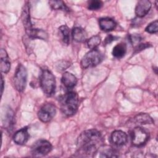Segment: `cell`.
Here are the masks:
<instances>
[{"mask_svg": "<svg viewBox=\"0 0 158 158\" xmlns=\"http://www.w3.org/2000/svg\"><path fill=\"white\" fill-rule=\"evenodd\" d=\"M104 142L101 133L91 129L83 131L77 139V152L84 156H93L101 148Z\"/></svg>", "mask_w": 158, "mask_h": 158, "instance_id": "obj_1", "label": "cell"}, {"mask_svg": "<svg viewBox=\"0 0 158 158\" xmlns=\"http://www.w3.org/2000/svg\"><path fill=\"white\" fill-rule=\"evenodd\" d=\"M59 102L62 112L67 116H72L77 111L79 105L78 96L76 93L69 91L60 98Z\"/></svg>", "mask_w": 158, "mask_h": 158, "instance_id": "obj_2", "label": "cell"}, {"mask_svg": "<svg viewBox=\"0 0 158 158\" xmlns=\"http://www.w3.org/2000/svg\"><path fill=\"white\" fill-rule=\"evenodd\" d=\"M40 86L44 93L48 96L54 94L56 89V80L52 73L47 69L41 70L40 76Z\"/></svg>", "mask_w": 158, "mask_h": 158, "instance_id": "obj_3", "label": "cell"}, {"mask_svg": "<svg viewBox=\"0 0 158 158\" xmlns=\"http://www.w3.org/2000/svg\"><path fill=\"white\" fill-rule=\"evenodd\" d=\"M103 59L102 54L98 49H94L87 52L81 60V66L83 69L93 67L100 64Z\"/></svg>", "mask_w": 158, "mask_h": 158, "instance_id": "obj_4", "label": "cell"}, {"mask_svg": "<svg viewBox=\"0 0 158 158\" xmlns=\"http://www.w3.org/2000/svg\"><path fill=\"white\" fill-rule=\"evenodd\" d=\"M27 80V71L26 68L19 64L16 68L13 77V84L16 90L22 92L26 86Z\"/></svg>", "mask_w": 158, "mask_h": 158, "instance_id": "obj_5", "label": "cell"}, {"mask_svg": "<svg viewBox=\"0 0 158 158\" xmlns=\"http://www.w3.org/2000/svg\"><path fill=\"white\" fill-rule=\"evenodd\" d=\"M51 144L45 139H40L36 141L31 148V153L33 156L39 157L48 154L52 150Z\"/></svg>", "mask_w": 158, "mask_h": 158, "instance_id": "obj_6", "label": "cell"}, {"mask_svg": "<svg viewBox=\"0 0 158 158\" xmlns=\"http://www.w3.org/2000/svg\"><path fill=\"white\" fill-rule=\"evenodd\" d=\"M131 142L135 146H141L145 144L149 138L148 133L143 128L136 127L131 133Z\"/></svg>", "mask_w": 158, "mask_h": 158, "instance_id": "obj_7", "label": "cell"}, {"mask_svg": "<svg viewBox=\"0 0 158 158\" xmlns=\"http://www.w3.org/2000/svg\"><path fill=\"white\" fill-rule=\"evenodd\" d=\"M56 113L55 106L51 103H46L39 110L38 117L41 122H48L54 117Z\"/></svg>", "mask_w": 158, "mask_h": 158, "instance_id": "obj_8", "label": "cell"}, {"mask_svg": "<svg viewBox=\"0 0 158 158\" xmlns=\"http://www.w3.org/2000/svg\"><path fill=\"white\" fill-rule=\"evenodd\" d=\"M152 123H154V120L149 115L145 113H141L136 115L128 122V125H139Z\"/></svg>", "mask_w": 158, "mask_h": 158, "instance_id": "obj_9", "label": "cell"}, {"mask_svg": "<svg viewBox=\"0 0 158 158\" xmlns=\"http://www.w3.org/2000/svg\"><path fill=\"white\" fill-rule=\"evenodd\" d=\"M111 141L115 145L120 146L125 145L128 141L127 135L122 130H115L112 133Z\"/></svg>", "mask_w": 158, "mask_h": 158, "instance_id": "obj_10", "label": "cell"}, {"mask_svg": "<svg viewBox=\"0 0 158 158\" xmlns=\"http://www.w3.org/2000/svg\"><path fill=\"white\" fill-rule=\"evenodd\" d=\"M151 7V3L148 0L139 1L136 6L135 14L138 17L145 16L149 11Z\"/></svg>", "mask_w": 158, "mask_h": 158, "instance_id": "obj_11", "label": "cell"}, {"mask_svg": "<svg viewBox=\"0 0 158 158\" xmlns=\"http://www.w3.org/2000/svg\"><path fill=\"white\" fill-rule=\"evenodd\" d=\"M22 21L25 28L26 32L28 31L31 29L33 28L32 24L30 20V6L28 2H26L22 9Z\"/></svg>", "mask_w": 158, "mask_h": 158, "instance_id": "obj_12", "label": "cell"}, {"mask_svg": "<svg viewBox=\"0 0 158 158\" xmlns=\"http://www.w3.org/2000/svg\"><path fill=\"white\" fill-rule=\"evenodd\" d=\"M29 133L28 132L27 127H24L17 131L13 136L14 141L17 144H25L29 138Z\"/></svg>", "mask_w": 158, "mask_h": 158, "instance_id": "obj_13", "label": "cell"}, {"mask_svg": "<svg viewBox=\"0 0 158 158\" xmlns=\"http://www.w3.org/2000/svg\"><path fill=\"white\" fill-rule=\"evenodd\" d=\"M61 81L64 86L67 89L73 88L77 83V79L76 77L72 73L68 72L64 73L62 77Z\"/></svg>", "mask_w": 158, "mask_h": 158, "instance_id": "obj_14", "label": "cell"}, {"mask_svg": "<svg viewBox=\"0 0 158 158\" xmlns=\"http://www.w3.org/2000/svg\"><path fill=\"white\" fill-rule=\"evenodd\" d=\"M0 68L2 72L7 73L10 68V62L7 53L4 49H1L0 51Z\"/></svg>", "mask_w": 158, "mask_h": 158, "instance_id": "obj_15", "label": "cell"}, {"mask_svg": "<svg viewBox=\"0 0 158 158\" xmlns=\"http://www.w3.org/2000/svg\"><path fill=\"white\" fill-rule=\"evenodd\" d=\"M99 25L100 28L105 31H108L114 30L117 25L116 22L112 19L106 17L101 18L99 20Z\"/></svg>", "mask_w": 158, "mask_h": 158, "instance_id": "obj_16", "label": "cell"}, {"mask_svg": "<svg viewBox=\"0 0 158 158\" xmlns=\"http://www.w3.org/2000/svg\"><path fill=\"white\" fill-rule=\"evenodd\" d=\"M73 39L78 43L83 42L86 40L87 34L85 30L81 27H75L72 30Z\"/></svg>", "mask_w": 158, "mask_h": 158, "instance_id": "obj_17", "label": "cell"}, {"mask_svg": "<svg viewBox=\"0 0 158 158\" xmlns=\"http://www.w3.org/2000/svg\"><path fill=\"white\" fill-rule=\"evenodd\" d=\"M127 52V45L124 43H120L115 45L112 50V55L116 58H122Z\"/></svg>", "mask_w": 158, "mask_h": 158, "instance_id": "obj_18", "label": "cell"}, {"mask_svg": "<svg viewBox=\"0 0 158 158\" xmlns=\"http://www.w3.org/2000/svg\"><path fill=\"white\" fill-rule=\"evenodd\" d=\"M28 35V36L33 39V38H38V39H41V40H46L48 38V35L47 33L41 30V29H36V28H32L28 31L26 32Z\"/></svg>", "mask_w": 158, "mask_h": 158, "instance_id": "obj_19", "label": "cell"}, {"mask_svg": "<svg viewBox=\"0 0 158 158\" xmlns=\"http://www.w3.org/2000/svg\"><path fill=\"white\" fill-rule=\"evenodd\" d=\"M59 32L62 36V40L64 44L68 45L70 43V30L69 27L64 25L59 28Z\"/></svg>", "mask_w": 158, "mask_h": 158, "instance_id": "obj_20", "label": "cell"}, {"mask_svg": "<svg viewBox=\"0 0 158 158\" xmlns=\"http://www.w3.org/2000/svg\"><path fill=\"white\" fill-rule=\"evenodd\" d=\"M49 4L51 8L54 10H62L65 11L70 10L65 2L62 1H49Z\"/></svg>", "mask_w": 158, "mask_h": 158, "instance_id": "obj_21", "label": "cell"}, {"mask_svg": "<svg viewBox=\"0 0 158 158\" xmlns=\"http://www.w3.org/2000/svg\"><path fill=\"white\" fill-rule=\"evenodd\" d=\"M101 38L99 35H94L91 37L87 41L88 47L92 49H96L101 43Z\"/></svg>", "mask_w": 158, "mask_h": 158, "instance_id": "obj_22", "label": "cell"}, {"mask_svg": "<svg viewBox=\"0 0 158 158\" xmlns=\"http://www.w3.org/2000/svg\"><path fill=\"white\" fill-rule=\"evenodd\" d=\"M100 157H118V154L117 151L115 149H114L112 148H109V149H106L103 152H102Z\"/></svg>", "mask_w": 158, "mask_h": 158, "instance_id": "obj_23", "label": "cell"}, {"mask_svg": "<svg viewBox=\"0 0 158 158\" xmlns=\"http://www.w3.org/2000/svg\"><path fill=\"white\" fill-rule=\"evenodd\" d=\"M5 126L7 129H12V126L14 124V114L10 110H8L5 117Z\"/></svg>", "mask_w": 158, "mask_h": 158, "instance_id": "obj_24", "label": "cell"}, {"mask_svg": "<svg viewBox=\"0 0 158 158\" xmlns=\"http://www.w3.org/2000/svg\"><path fill=\"white\" fill-rule=\"evenodd\" d=\"M102 6V2L99 0L90 1L88 4V9L91 10H96L99 9Z\"/></svg>", "mask_w": 158, "mask_h": 158, "instance_id": "obj_25", "label": "cell"}, {"mask_svg": "<svg viewBox=\"0 0 158 158\" xmlns=\"http://www.w3.org/2000/svg\"><path fill=\"white\" fill-rule=\"evenodd\" d=\"M145 31L149 33H157L158 31V21L156 20L149 23L145 28Z\"/></svg>", "mask_w": 158, "mask_h": 158, "instance_id": "obj_26", "label": "cell"}, {"mask_svg": "<svg viewBox=\"0 0 158 158\" xmlns=\"http://www.w3.org/2000/svg\"><path fill=\"white\" fill-rule=\"evenodd\" d=\"M128 39L132 45H135V46H136L139 44V42L142 40V38L139 35L133 34V35H130L129 36Z\"/></svg>", "mask_w": 158, "mask_h": 158, "instance_id": "obj_27", "label": "cell"}, {"mask_svg": "<svg viewBox=\"0 0 158 158\" xmlns=\"http://www.w3.org/2000/svg\"><path fill=\"white\" fill-rule=\"evenodd\" d=\"M117 38V37L115 36H113L112 35H109L108 36H107V37L105 38V40H104V44L106 45V44H108L109 43H110L111 42H112L114 40H116V39Z\"/></svg>", "mask_w": 158, "mask_h": 158, "instance_id": "obj_28", "label": "cell"}, {"mask_svg": "<svg viewBox=\"0 0 158 158\" xmlns=\"http://www.w3.org/2000/svg\"><path fill=\"white\" fill-rule=\"evenodd\" d=\"M149 46V44L146 43V44H139L138 46H136L135 47V51L136 52H139L143 49H146V48H148Z\"/></svg>", "mask_w": 158, "mask_h": 158, "instance_id": "obj_29", "label": "cell"}, {"mask_svg": "<svg viewBox=\"0 0 158 158\" xmlns=\"http://www.w3.org/2000/svg\"><path fill=\"white\" fill-rule=\"evenodd\" d=\"M1 85H2V86H1V93H2V92H3V89H4V80H3V77H2V78H1Z\"/></svg>", "mask_w": 158, "mask_h": 158, "instance_id": "obj_30", "label": "cell"}]
</instances>
